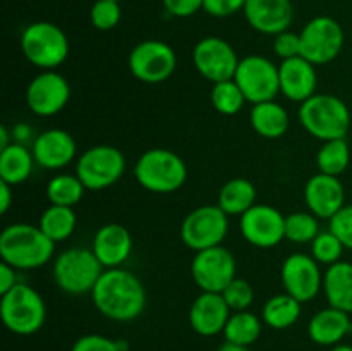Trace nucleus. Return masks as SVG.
<instances>
[{
    "label": "nucleus",
    "instance_id": "40",
    "mask_svg": "<svg viewBox=\"0 0 352 351\" xmlns=\"http://www.w3.org/2000/svg\"><path fill=\"white\" fill-rule=\"evenodd\" d=\"M330 231L342 241L347 250H352V203L344 205L330 219Z\"/></svg>",
    "mask_w": 352,
    "mask_h": 351
},
{
    "label": "nucleus",
    "instance_id": "29",
    "mask_svg": "<svg viewBox=\"0 0 352 351\" xmlns=\"http://www.w3.org/2000/svg\"><path fill=\"white\" fill-rule=\"evenodd\" d=\"M301 305L302 303L292 298L291 295L282 292V295L272 296L265 303L261 317H263V322L272 329H289L298 322L299 315H301Z\"/></svg>",
    "mask_w": 352,
    "mask_h": 351
},
{
    "label": "nucleus",
    "instance_id": "30",
    "mask_svg": "<svg viewBox=\"0 0 352 351\" xmlns=\"http://www.w3.org/2000/svg\"><path fill=\"white\" fill-rule=\"evenodd\" d=\"M76 224H78V219H76L72 206L50 205L41 213L38 226L43 231L45 236L50 237L54 243H60L72 236Z\"/></svg>",
    "mask_w": 352,
    "mask_h": 351
},
{
    "label": "nucleus",
    "instance_id": "27",
    "mask_svg": "<svg viewBox=\"0 0 352 351\" xmlns=\"http://www.w3.org/2000/svg\"><path fill=\"white\" fill-rule=\"evenodd\" d=\"M33 165V151H30L21 143L9 145L0 150V181L10 186L21 184L31 176Z\"/></svg>",
    "mask_w": 352,
    "mask_h": 351
},
{
    "label": "nucleus",
    "instance_id": "25",
    "mask_svg": "<svg viewBox=\"0 0 352 351\" xmlns=\"http://www.w3.org/2000/svg\"><path fill=\"white\" fill-rule=\"evenodd\" d=\"M323 292L329 306L352 313V264L337 262L323 274Z\"/></svg>",
    "mask_w": 352,
    "mask_h": 351
},
{
    "label": "nucleus",
    "instance_id": "34",
    "mask_svg": "<svg viewBox=\"0 0 352 351\" xmlns=\"http://www.w3.org/2000/svg\"><path fill=\"white\" fill-rule=\"evenodd\" d=\"M246 96L234 79L215 83L212 88V105L222 116H236L243 110Z\"/></svg>",
    "mask_w": 352,
    "mask_h": 351
},
{
    "label": "nucleus",
    "instance_id": "46",
    "mask_svg": "<svg viewBox=\"0 0 352 351\" xmlns=\"http://www.w3.org/2000/svg\"><path fill=\"white\" fill-rule=\"evenodd\" d=\"M31 134V127L26 126V124H17L12 131V136H14V143H21L23 145L24 140H28Z\"/></svg>",
    "mask_w": 352,
    "mask_h": 351
},
{
    "label": "nucleus",
    "instance_id": "45",
    "mask_svg": "<svg viewBox=\"0 0 352 351\" xmlns=\"http://www.w3.org/2000/svg\"><path fill=\"white\" fill-rule=\"evenodd\" d=\"M12 186L0 181V213L9 212L10 205H12Z\"/></svg>",
    "mask_w": 352,
    "mask_h": 351
},
{
    "label": "nucleus",
    "instance_id": "7",
    "mask_svg": "<svg viewBox=\"0 0 352 351\" xmlns=\"http://www.w3.org/2000/svg\"><path fill=\"white\" fill-rule=\"evenodd\" d=\"M102 274L103 265L93 250L69 248L55 258L54 279L58 288L67 295L91 292Z\"/></svg>",
    "mask_w": 352,
    "mask_h": 351
},
{
    "label": "nucleus",
    "instance_id": "5",
    "mask_svg": "<svg viewBox=\"0 0 352 351\" xmlns=\"http://www.w3.org/2000/svg\"><path fill=\"white\" fill-rule=\"evenodd\" d=\"M0 317L10 332L17 336H31L43 327L47 306L36 289L17 282L10 291L2 295Z\"/></svg>",
    "mask_w": 352,
    "mask_h": 351
},
{
    "label": "nucleus",
    "instance_id": "32",
    "mask_svg": "<svg viewBox=\"0 0 352 351\" xmlns=\"http://www.w3.org/2000/svg\"><path fill=\"white\" fill-rule=\"evenodd\" d=\"M349 162L351 150L346 138L323 141L322 148L316 153V165H318V171L322 174L337 176L339 178L349 167Z\"/></svg>",
    "mask_w": 352,
    "mask_h": 351
},
{
    "label": "nucleus",
    "instance_id": "31",
    "mask_svg": "<svg viewBox=\"0 0 352 351\" xmlns=\"http://www.w3.org/2000/svg\"><path fill=\"white\" fill-rule=\"evenodd\" d=\"M223 336L227 343L250 348L261 336V320L248 310L232 312L223 329Z\"/></svg>",
    "mask_w": 352,
    "mask_h": 351
},
{
    "label": "nucleus",
    "instance_id": "43",
    "mask_svg": "<svg viewBox=\"0 0 352 351\" xmlns=\"http://www.w3.org/2000/svg\"><path fill=\"white\" fill-rule=\"evenodd\" d=\"M205 0H164V7L170 16L189 17L203 9Z\"/></svg>",
    "mask_w": 352,
    "mask_h": 351
},
{
    "label": "nucleus",
    "instance_id": "37",
    "mask_svg": "<svg viewBox=\"0 0 352 351\" xmlns=\"http://www.w3.org/2000/svg\"><path fill=\"white\" fill-rule=\"evenodd\" d=\"M122 9L120 2L116 0H96L89 10V19L91 24L100 31H110L120 23Z\"/></svg>",
    "mask_w": 352,
    "mask_h": 351
},
{
    "label": "nucleus",
    "instance_id": "44",
    "mask_svg": "<svg viewBox=\"0 0 352 351\" xmlns=\"http://www.w3.org/2000/svg\"><path fill=\"white\" fill-rule=\"evenodd\" d=\"M16 284V268L10 267L6 262H2V264H0V295H6V292L10 291Z\"/></svg>",
    "mask_w": 352,
    "mask_h": 351
},
{
    "label": "nucleus",
    "instance_id": "38",
    "mask_svg": "<svg viewBox=\"0 0 352 351\" xmlns=\"http://www.w3.org/2000/svg\"><path fill=\"white\" fill-rule=\"evenodd\" d=\"M222 296L232 312H243V310H248L253 305L254 291L253 286H251L250 282L244 281V279L236 277L226 289H223Z\"/></svg>",
    "mask_w": 352,
    "mask_h": 351
},
{
    "label": "nucleus",
    "instance_id": "14",
    "mask_svg": "<svg viewBox=\"0 0 352 351\" xmlns=\"http://www.w3.org/2000/svg\"><path fill=\"white\" fill-rule=\"evenodd\" d=\"M241 58L229 41L219 36H206L192 50V64L199 74L213 85L234 79Z\"/></svg>",
    "mask_w": 352,
    "mask_h": 351
},
{
    "label": "nucleus",
    "instance_id": "50",
    "mask_svg": "<svg viewBox=\"0 0 352 351\" xmlns=\"http://www.w3.org/2000/svg\"><path fill=\"white\" fill-rule=\"evenodd\" d=\"M116 2H122V0H116Z\"/></svg>",
    "mask_w": 352,
    "mask_h": 351
},
{
    "label": "nucleus",
    "instance_id": "11",
    "mask_svg": "<svg viewBox=\"0 0 352 351\" xmlns=\"http://www.w3.org/2000/svg\"><path fill=\"white\" fill-rule=\"evenodd\" d=\"M301 36V57L315 65H325L336 61L344 48V30L333 17L318 16L313 17L302 31Z\"/></svg>",
    "mask_w": 352,
    "mask_h": 351
},
{
    "label": "nucleus",
    "instance_id": "19",
    "mask_svg": "<svg viewBox=\"0 0 352 351\" xmlns=\"http://www.w3.org/2000/svg\"><path fill=\"white\" fill-rule=\"evenodd\" d=\"M278 79H280V93L291 102L302 103L316 95V86H318L316 65L301 55L282 61V64L278 65Z\"/></svg>",
    "mask_w": 352,
    "mask_h": 351
},
{
    "label": "nucleus",
    "instance_id": "16",
    "mask_svg": "<svg viewBox=\"0 0 352 351\" xmlns=\"http://www.w3.org/2000/svg\"><path fill=\"white\" fill-rule=\"evenodd\" d=\"M71 98L69 81L57 71H41L26 88V103L34 116L52 117L64 110Z\"/></svg>",
    "mask_w": 352,
    "mask_h": 351
},
{
    "label": "nucleus",
    "instance_id": "26",
    "mask_svg": "<svg viewBox=\"0 0 352 351\" xmlns=\"http://www.w3.org/2000/svg\"><path fill=\"white\" fill-rule=\"evenodd\" d=\"M250 120L256 134H260L261 138H267V140L282 138L291 126L287 110L275 100L253 105Z\"/></svg>",
    "mask_w": 352,
    "mask_h": 351
},
{
    "label": "nucleus",
    "instance_id": "8",
    "mask_svg": "<svg viewBox=\"0 0 352 351\" xmlns=\"http://www.w3.org/2000/svg\"><path fill=\"white\" fill-rule=\"evenodd\" d=\"M126 171V157L112 145H96L88 148L76 164V176L86 189L102 191L116 184Z\"/></svg>",
    "mask_w": 352,
    "mask_h": 351
},
{
    "label": "nucleus",
    "instance_id": "41",
    "mask_svg": "<svg viewBox=\"0 0 352 351\" xmlns=\"http://www.w3.org/2000/svg\"><path fill=\"white\" fill-rule=\"evenodd\" d=\"M274 50L282 61L299 57V55H301V36L289 30L282 31V33L275 34Z\"/></svg>",
    "mask_w": 352,
    "mask_h": 351
},
{
    "label": "nucleus",
    "instance_id": "13",
    "mask_svg": "<svg viewBox=\"0 0 352 351\" xmlns=\"http://www.w3.org/2000/svg\"><path fill=\"white\" fill-rule=\"evenodd\" d=\"M191 275L201 291L222 292L236 279V258L223 246L196 251Z\"/></svg>",
    "mask_w": 352,
    "mask_h": 351
},
{
    "label": "nucleus",
    "instance_id": "39",
    "mask_svg": "<svg viewBox=\"0 0 352 351\" xmlns=\"http://www.w3.org/2000/svg\"><path fill=\"white\" fill-rule=\"evenodd\" d=\"M71 351H127L126 341H113L100 334H86L79 337Z\"/></svg>",
    "mask_w": 352,
    "mask_h": 351
},
{
    "label": "nucleus",
    "instance_id": "2",
    "mask_svg": "<svg viewBox=\"0 0 352 351\" xmlns=\"http://www.w3.org/2000/svg\"><path fill=\"white\" fill-rule=\"evenodd\" d=\"M55 243L45 236L40 226L10 224L0 234V257L16 270H31L48 264L54 257Z\"/></svg>",
    "mask_w": 352,
    "mask_h": 351
},
{
    "label": "nucleus",
    "instance_id": "20",
    "mask_svg": "<svg viewBox=\"0 0 352 351\" xmlns=\"http://www.w3.org/2000/svg\"><path fill=\"white\" fill-rule=\"evenodd\" d=\"M232 310L223 299L222 292H205L192 301L189 310V323L199 336L212 337L223 332Z\"/></svg>",
    "mask_w": 352,
    "mask_h": 351
},
{
    "label": "nucleus",
    "instance_id": "9",
    "mask_svg": "<svg viewBox=\"0 0 352 351\" xmlns=\"http://www.w3.org/2000/svg\"><path fill=\"white\" fill-rule=\"evenodd\" d=\"M229 233V215L219 205H203L186 215L181 237L189 250L201 251L220 246Z\"/></svg>",
    "mask_w": 352,
    "mask_h": 351
},
{
    "label": "nucleus",
    "instance_id": "15",
    "mask_svg": "<svg viewBox=\"0 0 352 351\" xmlns=\"http://www.w3.org/2000/svg\"><path fill=\"white\" fill-rule=\"evenodd\" d=\"M239 229L248 243L267 250L285 240V215L275 206L256 203L241 215Z\"/></svg>",
    "mask_w": 352,
    "mask_h": 351
},
{
    "label": "nucleus",
    "instance_id": "12",
    "mask_svg": "<svg viewBox=\"0 0 352 351\" xmlns=\"http://www.w3.org/2000/svg\"><path fill=\"white\" fill-rule=\"evenodd\" d=\"M177 67V55L174 48L160 40H144L138 43L129 54L131 74L146 85L164 83L174 74Z\"/></svg>",
    "mask_w": 352,
    "mask_h": 351
},
{
    "label": "nucleus",
    "instance_id": "28",
    "mask_svg": "<svg viewBox=\"0 0 352 351\" xmlns=\"http://www.w3.org/2000/svg\"><path fill=\"white\" fill-rule=\"evenodd\" d=\"M256 188L244 178H234L222 186L217 205L227 215H243L244 212L256 205Z\"/></svg>",
    "mask_w": 352,
    "mask_h": 351
},
{
    "label": "nucleus",
    "instance_id": "18",
    "mask_svg": "<svg viewBox=\"0 0 352 351\" xmlns=\"http://www.w3.org/2000/svg\"><path fill=\"white\" fill-rule=\"evenodd\" d=\"M305 202L318 219H332L346 205V189L337 176L315 174L305 186Z\"/></svg>",
    "mask_w": 352,
    "mask_h": 351
},
{
    "label": "nucleus",
    "instance_id": "21",
    "mask_svg": "<svg viewBox=\"0 0 352 351\" xmlns=\"http://www.w3.org/2000/svg\"><path fill=\"white\" fill-rule=\"evenodd\" d=\"M244 16L253 30L275 36L289 30L294 9L291 0H246Z\"/></svg>",
    "mask_w": 352,
    "mask_h": 351
},
{
    "label": "nucleus",
    "instance_id": "22",
    "mask_svg": "<svg viewBox=\"0 0 352 351\" xmlns=\"http://www.w3.org/2000/svg\"><path fill=\"white\" fill-rule=\"evenodd\" d=\"M76 141L67 131L64 129H47L38 134L34 140L33 157L38 165L43 169H62L71 164L76 157Z\"/></svg>",
    "mask_w": 352,
    "mask_h": 351
},
{
    "label": "nucleus",
    "instance_id": "4",
    "mask_svg": "<svg viewBox=\"0 0 352 351\" xmlns=\"http://www.w3.org/2000/svg\"><path fill=\"white\" fill-rule=\"evenodd\" d=\"M299 120L316 140H340L346 138L351 127V112L339 96L316 93L301 103Z\"/></svg>",
    "mask_w": 352,
    "mask_h": 351
},
{
    "label": "nucleus",
    "instance_id": "36",
    "mask_svg": "<svg viewBox=\"0 0 352 351\" xmlns=\"http://www.w3.org/2000/svg\"><path fill=\"white\" fill-rule=\"evenodd\" d=\"M346 246L342 244V241L332 233V231H323L320 233L315 240L311 241V253L318 264L325 265H333L337 262H340Z\"/></svg>",
    "mask_w": 352,
    "mask_h": 351
},
{
    "label": "nucleus",
    "instance_id": "6",
    "mask_svg": "<svg viewBox=\"0 0 352 351\" xmlns=\"http://www.w3.org/2000/svg\"><path fill=\"white\" fill-rule=\"evenodd\" d=\"M23 55L38 69L54 71L69 57V40L54 23H31L21 36Z\"/></svg>",
    "mask_w": 352,
    "mask_h": 351
},
{
    "label": "nucleus",
    "instance_id": "23",
    "mask_svg": "<svg viewBox=\"0 0 352 351\" xmlns=\"http://www.w3.org/2000/svg\"><path fill=\"white\" fill-rule=\"evenodd\" d=\"M91 250L103 268H117L133 251V236L120 224H105L96 231Z\"/></svg>",
    "mask_w": 352,
    "mask_h": 351
},
{
    "label": "nucleus",
    "instance_id": "1",
    "mask_svg": "<svg viewBox=\"0 0 352 351\" xmlns=\"http://www.w3.org/2000/svg\"><path fill=\"white\" fill-rule=\"evenodd\" d=\"M93 305L103 317L116 322H131L146 306L144 286L133 272L107 268L91 291Z\"/></svg>",
    "mask_w": 352,
    "mask_h": 351
},
{
    "label": "nucleus",
    "instance_id": "10",
    "mask_svg": "<svg viewBox=\"0 0 352 351\" xmlns=\"http://www.w3.org/2000/svg\"><path fill=\"white\" fill-rule=\"evenodd\" d=\"M234 81L239 85L246 100L253 105L275 100L280 93L278 65L261 55H248L241 58Z\"/></svg>",
    "mask_w": 352,
    "mask_h": 351
},
{
    "label": "nucleus",
    "instance_id": "42",
    "mask_svg": "<svg viewBox=\"0 0 352 351\" xmlns=\"http://www.w3.org/2000/svg\"><path fill=\"white\" fill-rule=\"evenodd\" d=\"M246 0H205L203 9L213 17H229L232 14L244 10Z\"/></svg>",
    "mask_w": 352,
    "mask_h": 351
},
{
    "label": "nucleus",
    "instance_id": "35",
    "mask_svg": "<svg viewBox=\"0 0 352 351\" xmlns=\"http://www.w3.org/2000/svg\"><path fill=\"white\" fill-rule=\"evenodd\" d=\"M318 234V217L311 212H294L285 215V240L299 244L311 243Z\"/></svg>",
    "mask_w": 352,
    "mask_h": 351
},
{
    "label": "nucleus",
    "instance_id": "3",
    "mask_svg": "<svg viewBox=\"0 0 352 351\" xmlns=\"http://www.w3.org/2000/svg\"><path fill=\"white\" fill-rule=\"evenodd\" d=\"M134 178L146 191L168 195L184 186L188 165L168 148H150L138 158Z\"/></svg>",
    "mask_w": 352,
    "mask_h": 351
},
{
    "label": "nucleus",
    "instance_id": "17",
    "mask_svg": "<svg viewBox=\"0 0 352 351\" xmlns=\"http://www.w3.org/2000/svg\"><path fill=\"white\" fill-rule=\"evenodd\" d=\"M282 286L285 292L301 303H308L323 289L318 262L305 253H292L282 264Z\"/></svg>",
    "mask_w": 352,
    "mask_h": 351
},
{
    "label": "nucleus",
    "instance_id": "24",
    "mask_svg": "<svg viewBox=\"0 0 352 351\" xmlns=\"http://www.w3.org/2000/svg\"><path fill=\"white\" fill-rule=\"evenodd\" d=\"M352 332V322L349 313L339 308L320 310L316 315L311 317L308 323L309 339L320 346H336L340 341Z\"/></svg>",
    "mask_w": 352,
    "mask_h": 351
},
{
    "label": "nucleus",
    "instance_id": "48",
    "mask_svg": "<svg viewBox=\"0 0 352 351\" xmlns=\"http://www.w3.org/2000/svg\"><path fill=\"white\" fill-rule=\"evenodd\" d=\"M219 351H250L248 346H239V344H232V343H223L222 346L219 348Z\"/></svg>",
    "mask_w": 352,
    "mask_h": 351
},
{
    "label": "nucleus",
    "instance_id": "49",
    "mask_svg": "<svg viewBox=\"0 0 352 351\" xmlns=\"http://www.w3.org/2000/svg\"><path fill=\"white\" fill-rule=\"evenodd\" d=\"M330 351H352V346H349V344H336V346H332V350Z\"/></svg>",
    "mask_w": 352,
    "mask_h": 351
},
{
    "label": "nucleus",
    "instance_id": "47",
    "mask_svg": "<svg viewBox=\"0 0 352 351\" xmlns=\"http://www.w3.org/2000/svg\"><path fill=\"white\" fill-rule=\"evenodd\" d=\"M10 143V133L6 126H0V150L7 148Z\"/></svg>",
    "mask_w": 352,
    "mask_h": 351
},
{
    "label": "nucleus",
    "instance_id": "33",
    "mask_svg": "<svg viewBox=\"0 0 352 351\" xmlns=\"http://www.w3.org/2000/svg\"><path fill=\"white\" fill-rule=\"evenodd\" d=\"M85 184L76 174H58L47 184V198L50 205L74 206L85 196Z\"/></svg>",
    "mask_w": 352,
    "mask_h": 351
}]
</instances>
